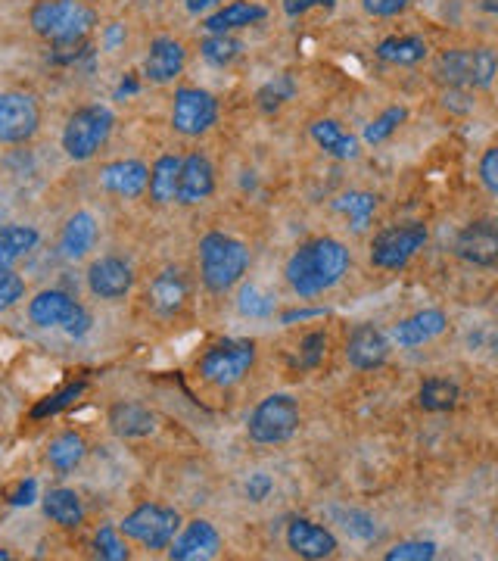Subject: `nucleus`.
Masks as SVG:
<instances>
[{"label":"nucleus","instance_id":"20","mask_svg":"<svg viewBox=\"0 0 498 561\" xmlns=\"http://www.w3.org/2000/svg\"><path fill=\"white\" fill-rule=\"evenodd\" d=\"M100 184L116 197H141L150 184V169L141 159H116L100 172Z\"/></svg>","mask_w":498,"mask_h":561},{"label":"nucleus","instance_id":"36","mask_svg":"<svg viewBox=\"0 0 498 561\" xmlns=\"http://www.w3.org/2000/svg\"><path fill=\"white\" fill-rule=\"evenodd\" d=\"M408 119V110H405V106H390V110H383L368 128H365V144H371V147H377V144H383L386 138H390L393 135V131L402 125Z\"/></svg>","mask_w":498,"mask_h":561},{"label":"nucleus","instance_id":"32","mask_svg":"<svg viewBox=\"0 0 498 561\" xmlns=\"http://www.w3.org/2000/svg\"><path fill=\"white\" fill-rule=\"evenodd\" d=\"M85 456H88V443H85V437H81V434H63V437L53 440L50 449H47V462L57 471H63V474L78 468Z\"/></svg>","mask_w":498,"mask_h":561},{"label":"nucleus","instance_id":"52","mask_svg":"<svg viewBox=\"0 0 498 561\" xmlns=\"http://www.w3.org/2000/svg\"><path fill=\"white\" fill-rule=\"evenodd\" d=\"M134 91H137V82H134V78H128V82H122V85H119L116 97H125V94H134Z\"/></svg>","mask_w":498,"mask_h":561},{"label":"nucleus","instance_id":"31","mask_svg":"<svg viewBox=\"0 0 498 561\" xmlns=\"http://www.w3.org/2000/svg\"><path fill=\"white\" fill-rule=\"evenodd\" d=\"M458 396H461V390H458L455 381H449V378H427L421 384V390H418V403L427 412H449V409H455Z\"/></svg>","mask_w":498,"mask_h":561},{"label":"nucleus","instance_id":"33","mask_svg":"<svg viewBox=\"0 0 498 561\" xmlns=\"http://www.w3.org/2000/svg\"><path fill=\"white\" fill-rule=\"evenodd\" d=\"M343 216H349L352 222V231H365L371 216H374V209H377V197L374 194H365V191H352V194H343L337 197L334 203Z\"/></svg>","mask_w":498,"mask_h":561},{"label":"nucleus","instance_id":"22","mask_svg":"<svg viewBox=\"0 0 498 561\" xmlns=\"http://www.w3.org/2000/svg\"><path fill=\"white\" fill-rule=\"evenodd\" d=\"M75 300L63 290H41L29 306V318L38 328H63L75 312Z\"/></svg>","mask_w":498,"mask_h":561},{"label":"nucleus","instance_id":"27","mask_svg":"<svg viewBox=\"0 0 498 561\" xmlns=\"http://www.w3.org/2000/svg\"><path fill=\"white\" fill-rule=\"evenodd\" d=\"M427 53L430 47L418 35H393L377 44V57L393 66H418L421 60H427Z\"/></svg>","mask_w":498,"mask_h":561},{"label":"nucleus","instance_id":"12","mask_svg":"<svg viewBox=\"0 0 498 561\" xmlns=\"http://www.w3.org/2000/svg\"><path fill=\"white\" fill-rule=\"evenodd\" d=\"M131 284H134V272H131V265L125 259H119V256H100V259L91 262L88 287H91L94 297L116 303V300L128 297Z\"/></svg>","mask_w":498,"mask_h":561},{"label":"nucleus","instance_id":"18","mask_svg":"<svg viewBox=\"0 0 498 561\" xmlns=\"http://www.w3.org/2000/svg\"><path fill=\"white\" fill-rule=\"evenodd\" d=\"M287 546H290L299 558L318 561V558H327V555L337 552V537H334V533H330L327 527L315 524V521L296 518V521L287 527Z\"/></svg>","mask_w":498,"mask_h":561},{"label":"nucleus","instance_id":"24","mask_svg":"<svg viewBox=\"0 0 498 561\" xmlns=\"http://www.w3.org/2000/svg\"><path fill=\"white\" fill-rule=\"evenodd\" d=\"M109 427H113V434H119L125 440H137V437L153 434L156 418L141 403H116L113 409H109Z\"/></svg>","mask_w":498,"mask_h":561},{"label":"nucleus","instance_id":"17","mask_svg":"<svg viewBox=\"0 0 498 561\" xmlns=\"http://www.w3.org/2000/svg\"><path fill=\"white\" fill-rule=\"evenodd\" d=\"M184 63H187V50L181 41L153 38L150 50H147V60H144V75L153 85H169L184 72Z\"/></svg>","mask_w":498,"mask_h":561},{"label":"nucleus","instance_id":"4","mask_svg":"<svg viewBox=\"0 0 498 561\" xmlns=\"http://www.w3.org/2000/svg\"><path fill=\"white\" fill-rule=\"evenodd\" d=\"M498 75V57L489 47H455L436 57V78L449 88H489Z\"/></svg>","mask_w":498,"mask_h":561},{"label":"nucleus","instance_id":"28","mask_svg":"<svg viewBox=\"0 0 498 561\" xmlns=\"http://www.w3.org/2000/svg\"><path fill=\"white\" fill-rule=\"evenodd\" d=\"M44 515L53 521V524H60L66 530H75L81 521H85V505H81L78 493L75 490H50L44 496Z\"/></svg>","mask_w":498,"mask_h":561},{"label":"nucleus","instance_id":"13","mask_svg":"<svg viewBox=\"0 0 498 561\" xmlns=\"http://www.w3.org/2000/svg\"><path fill=\"white\" fill-rule=\"evenodd\" d=\"M221 552V537H218V530L197 518V521H190L184 530H181V537L172 540L169 546V558L172 561H209Z\"/></svg>","mask_w":498,"mask_h":561},{"label":"nucleus","instance_id":"30","mask_svg":"<svg viewBox=\"0 0 498 561\" xmlns=\"http://www.w3.org/2000/svg\"><path fill=\"white\" fill-rule=\"evenodd\" d=\"M38 244V231L29 225H7L0 228V265H13Z\"/></svg>","mask_w":498,"mask_h":561},{"label":"nucleus","instance_id":"45","mask_svg":"<svg viewBox=\"0 0 498 561\" xmlns=\"http://www.w3.org/2000/svg\"><path fill=\"white\" fill-rule=\"evenodd\" d=\"M365 13L371 16H380V19H390V16H399L411 7V0H362Z\"/></svg>","mask_w":498,"mask_h":561},{"label":"nucleus","instance_id":"14","mask_svg":"<svg viewBox=\"0 0 498 561\" xmlns=\"http://www.w3.org/2000/svg\"><path fill=\"white\" fill-rule=\"evenodd\" d=\"M455 253L470 265H495L498 262V225L495 222H470L455 237Z\"/></svg>","mask_w":498,"mask_h":561},{"label":"nucleus","instance_id":"10","mask_svg":"<svg viewBox=\"0 0 498 561\" xmlns=\"http://www.w3.org/2000/svg\"><path fill=\"white\" fill-rule=\"evenodd\" d=\"M218 119V100L203 88H178L172 103V128L184 138H200Z\"/></svg>","mask_w":498,"mask_h":561},{"label":"nucleus","instance_id":"29","mask_svg":"<svg viewBox=\"0 0 498 561\" xmlns=\"http://www.w3.org/2000/svg\"><path fill=\"white\" fill-rule=\"evenodd\" d=\"M312 138L318 141V147H324L330 156H337V159H352L358 153V141L352 135H346V131L340 128V122H334V119L312 122Z\"/></svg>","mask_w":498,"mask_h":561},{"label":"nucleus","instance_id":"8","mask_svg":"<svg viewBox=\"0 0 498 561\" xmlns=\"http://www.w3.org/2000/svg\"><path fill=\"white\" fill-rule=\"evenodd\" d=\"M119 530L128 540H137L147 549H169L175 533L181 530V515L175 509H165V505L147 502V505H137V509L119 524Z\"/></svg>","mask_w":498,"mask_h":561},{"label":"nucleus","instance_id":"16","mask_svg":"<svg viewBox=\"0 0 498 561\" xmlns=\"http://www.w3.org/2000/svg\"><path fill=\"white\" fill-rule=\"evenodd\" d=\"M215 191V169L206 153H190L181 163V178H178V203L197 206L209 200Z\"/></svg>","mask_w":498,"mask_h":561},{"label":"nucleus","instance_id":"2","mask_svg":"<svg viewBox=\"0 0 498 561\" xmlns=\"http://www.w3.org/2000/svg\"><path fill=\"white\" fill-rule=\"evenodd\" d=\"M94 25V13L81 0H38L32 7V29L53 47L85 44Z\"/></svg>","mask_w":498,"mask_h":561},{"label":"nucleus","instance_id":"49","mask_svg":"<svg viewBox=\"0 0 498 561\" xmlns=\"http://www.w3.org/2000/svg\"><path fill=\"white\" fill-rule=\"evenodd\" d=\"M271 490V477L268 474H253L246 480V496L253 499V502H262Z\"/></svg>","mask_w":498,"mask_h":561},{"label":"nucleus","instance_id":"41","mask_svg":"<svg viewBox=\"0 0 498 561\" xmlns=\"http://www.w3.org/2000/svg\"><path fill=\"white\" fill-rule=\"evenodd\" d=\"M25 297V281L10 269V265H0V312L16 306Z\"/></svg>","mask_w":498,"mask_h":561},{"label":"nucleus","instance_id":"7","mask_svg":"<svg viewBox=\"0 0 498 561\" xmlns=\"http://www.w3.org/2000/svg\"><path fill=\"white\" fill-rule=\"evenodd\" d=\"M253 365H256L253 340H225V343H215L200 359V374H203V381L215 387H234L253 371Z\"/></svg>","mask_w":498,"mask_h":561},{"label":"nucleus","instance_id":"1","mask_svg":"<svg viewBox=\"0 0 498 561\" xmlns=\"http://www.w3.org/2000/svg\"><path fill=\"white\" fill-rule=\"evenodd\" d=\"M349 272V250L334 237H315L302 244L287 259V284L299 297H318V293L337 287Z\"/></svg>","mask_w":498,"mask_h":561},{"label":"nucleus","instance_id":"9","mask_svg":"<svg viewBox=\"0 0 498 561\" xmlns=\"http://www.w3.org/2000/svg\"><path fill=\"white\" fill-rule=\"evenodd\" d=\"M427 244V228L421 222H408V225H393L374 237L371 244V262L377 269L386 272H399L411 262V256Z\"/></svg>","mask_w":498,"mask_h":561},{"label":"nucleus","instance_id":"47","mask_svg":"<svg viewBox=\"0 0 498 561\" xmlns=\"http://www.w3.org/2000/svg\"><path fill=\"white\" fill-rule=\"evenodd\" d=\"M315 7H324V10H334L337 7V0H284V13L287 16H302V13H309Z\"/></svg>","mask_w":498,"mask_h":561},{"label":"nucleus","instance_id":"11","mask_svg":"<svg viewBox=\"0 0 498 561\" xmlns=\"http://www.w3.org/2000/svg\"><path fill=\"white\" fill-rule=\"evenodd\" d=\"M41 110L32 94L4 91L0 94V144H25L35 138Z\"/></svg>","mask_w":498,"mask_h":561},{"label":"nucleus","instance_id":"48","mask_svg":"<svg viewBox=\"0 0 498 561\" xmlns=\"http://www.w3.org/2000/svg\"><path fill=\"white\" fill-rule=\"evenodd\" d=\"M449 106V110H455V113H467V110H474V100H470V94H467V88H449L446 91V100H442Z\"/></svg>","mask_w":498,"mask_h":561},{"label":"nucleus","instance_id":"40","mask_svg":"<svg viewBox=\"0 0 498 561\" xmlns=\"http://www.w3.org/2000/svg\"><path fill=\"white\" fill-rule=\"evenodd\" d=\"M94 549H97V555L106 558V561H125V558H128V549H125V543L119 540V530L109 527V524L97 530Z\"/></svg>","mask_w":498,"mask_h":561},{"label":"nucleus","instance_id":"21","mask_svg":"<svg viewBox=\"0 0 498 561\" xmlns=\"http://www.w3.org/2000/svg\"><path fill=\"white\" fill-rule=\"evenodd\" d=\"M190 297V287H187V278L181 269H162L153 281H150V290H147V300H150V309L156 315H175L184 309Z\"/></svg>","mask_w":498,"mask_h":561},{"label":"nucleus","instance_id":"39","mask_svg":"<svg viewBox=\"0 0 498 561\" xmlns=\"http://www.w3.org/2000/svg\"><path fill=\"white\" fill-rule=\"evenodd\" d=\"M383 558L386 561H430V558H436V543H430V540H408V543L393 546Z\"/></svg>","mask_w":498,"mask_h":561},{"label":"nucleus","instance_id":"15","mask_svg":"<svg viewBox=\"0 0 498 561\" xmlns=\"http://www.w3.org/2000/svg\"><path fill=\"white\" fill-rule=\"evenodd\" d=\"M390 356V337L374 325H358L346 340V359L358 371H374Z\"/></svg>","mask_w":498,"mask_h":561},{"label":"nucleus","instance_id":"19","mask_svg":"<svg viewBox=\"0 0 498 561\" xmlns=\"http://www.w3.org/2000/svg\"><path fill=\"white\" fill-rule=\"evenodd\" d=\"M446 328H449L446 312L424 309V312H414L411 318H402L399 325H393L390 340L399 343V346H405V350H411V346H424V343L436 340Z\"/></svg>","mask_w":498,"mask_h":561},{"label":"nucleus","instance_id":"3","mask_svg":"<svg viewBox=\"0 0 498 561\" xmlns=\"http://www.w3.org/2000/svg\"><path fill=\"white\" fill-rule=\"evenodd\" d=\"M249 269V250L237 237L212 231L200 240V275L206 290L228 293Z\"/></svg>","mask_w":498,"mask_h":561},{"label":"nucleus","instance_id":"43","mask_svg":"<svg viewBox=\"0 0 498 561\" xmlns=\"http://www.w3.org/2000/svg\"><path fill=\"white\" fill-rule=\"evenodd\" d=\"M324 350H327V337L321 331L309 334L306 340H302V350H299V365L302 368H315L321 359H324Z\"/></svg>","mask_w":498,"mask_h":561},{"label":"nucleus","instance_id":"50","mask_svg":"<svg viewBox=\"0 0 498 561\" xmlns=\"http://www.w3.org/2000/svg\"><path fill=\"white\" fill-rule=\"evenodd\" d=\"M35 490H38L35 480H25V484H19V490L10 496V502L13 505H32L35 502Z\"/></svg>","mask_w":498,"mask_h":561},{"label":"nucleus","instance_id":"34","mask_svg":"<svg viewBox=\"0 0 498 561\" xmlns=\"http://www.w3.org/2000/svg\"><path fill=\"white\" fill-rule=\"evenodd\" d=\"M293 94H296L293 75H274L268 85L259 88L256 103H259L262 113H274V110H281L287 100H293Z\"/></svg>","mask_w":498,"mask_h":561},{"label":"nucleus","instance_id":"46","mask_svg":"<svg viewBox=\"0 0 498 561\" xmlns=\"http://www.w3.org/2000/svg\"><path fill=\"white\" fill-rule=\"evenodd\" d=\"M63 331H66L69 337H85V334L91 331V315H88V309L78 303L75 312L69 315V322L63 325Z\"/></svg>","mask_w":498,"mask_h":561},{"label":"nucleus","instance_id":"26","mask_svg":"<svg viewBox=\"0 0 498 561\" xmlns=\"http://www.w3.org/2000/svg\"><path fill=\"white\" fill-rule=\"evenodd\" d=\"M181 156L165 153L156 159V166L150 169V200L165 206V203H175L178 200V178H181Z\"/></svg>","mask_w":498,"mask_h":561},{"label":"nucleus","instance_id":"51","mask_svg":"<svg viewBox=\"0 0 498 561\" xmlns=\"http://www.w3.org/2000/svg\"><path fill=\"white\" fill-rule=\"evenodd\" d=\"M215 4H225V0H187V10L190 13H203V10H209Z\"/></svg>","mask_w":498,"mask_h":561},{"label":"nucleus","instance_id":"23","mask_svg":"<svg viewBox=\"0 0 498 561\" xmlns=\"http://www.w3.org/2000/svg\"><path fill=\"white\" fill-rule=\"evenodd\" d=\"M268 16L265 7L259 4H246V0H234V4H225L221 10H215L206 22H203V29L209 35H228L234 29H246V25H256Z\"/></svg>","mask_w":498,"mask_h":561},{"label":"nucleus","instance_id":"42","mask_svg":"<svg viewBox=\"0 0 498 561\" xmlns=\"http://www.w3.org/2000/svg\"><path fill=\"white\" fill-rule=\"evenodd\" d=\"M337 515H340L343 527L352 533V537H358V540H374L377 537V527H374L371 515H365V512H337Z\"/></svg>","mask_w":498,"mask_h":561},{"label":"nucleus","instance_id":"54","mask_svg":"<svg viewBox=\"0 0 498 561\" xmlns=\"http://www.w3.org/2000/svg\"><path fill=\"white\" fill-rule=\"evenodd\" d=\"M483 10H486L489 16H498V0H483Z\"/></svg>","mask_w":498,"mask_h":561},{"label":"nucleus","instance_id":"5","mask_svg":"<svg viewBox=\"0 0 498 561\" xmlns=\"http://www.w3.org/2000/svg\"><path fill=\"white\" fill-rule=\"evenodd\" d=\"M113 125H116V116L109 106H100V103H91V106H81L75 110L63 128V150L69 159L75 163H85L91 159L106 141L113 135Z\"/></svg>","mask_w":498,"mask_h":561},{"label":"nucleus","instance_id":"37","mask_svg":"<svg viewBox=\"0 0 498 561\" xmlns=\"http://www.w3.org/2000/svg\"><path fill=\"white\" fill-rule=\"evenodd\" d=\"M85 381H75V384H66L60 393H53V396H47V399H41V403L32 409V418L35 421H41V418H50V415H57V412H63V409H69L75 399L85 393Z\"/></svg>","mask_w":498,"mask_h":561},{"label":"nucleus","instance_id":"6","mask_svg":"<svg viewBox=\"0 0 498 561\" xmlns=\"http://www.w3.org/2000/svg\"><path fill=\"white\" fill-rule=\"evenodd\" d=\"M299 431V406L287 393H271L253 409L246 421V434L253 443L262 446H278L287 443Z\"/></svg>","mask_w":498,"mask_h":561},{"label":"nucleus","instance_id":"44","mask_svg":"<svg viewBox=\"0 0 498 561\" xmlns=\"http://www.w3.org/2000/svg\"><path fill=\"white\" fill-rule=\"evenodd\" d=\"M480 181L489 194L498 197V147H489L480 159Z\"/></svg>","mask_w":498,"mask_h":561},{"label":"nucleus","instance_id":"53","mask_svg":"<svg viewBox=\"0 0 498 561\" xmlns=\"http://www.w3.org/2000/svg\"><path fill=\"white\" fill-rule=\"evenodd\" d=\"M119 38H122V29H119V25H116V29H109V35H106V44L113 47V44H116Z\"/></svg>","mask_w":498,"mask_h":561},{"label":"nucleus","instance_id":"25","mask_svg":"<svg viewBox=\"0 0 498 561\" xmlns=\"http://www.w3.org/2000/svg\"><path fill=\"white\" fill-rule=\"evenodd\" d=\"M94 244H97V219L91 212H75L60 234V253L75 262L81 256H88Z\"/></svg>","mask_w":498,"mask_h":561},{"label":"nucleus","instance_id":"35","mask_svg":"<svg viewBox=\"0 0 498 561\" xmlns=\"http://www.w3.org/2000/svg\"><path fill=\"white\" fill-rule=\"evenodd\" d=\"M240 50L243 44L228 32V35H209L203 44H200V53H203V60L212 63V66H231L237 57H240Z\"/></svg>","mask_w":498,"mask_h":561},{"label":"nucleus","instance_id":"38","mask_svg":"<svg viewBox=\"0 0 498 561\" xmlns=\"http://www.w3.org/2000/svg\"><path fill=\"white\" fill-rule=\"evenodd\" d=\"M237 309H240V315H246V318H265V315L274 312V297H268V293H265L262 287H256V284H246V287L240 290Z\"/></svg>","mask_w":498,"mask_h":561}]
</instances>
